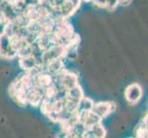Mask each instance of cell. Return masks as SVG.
<instances>
[{
  "instance_id": "obj_1",
  "label": "cell",
  "mask_w": 148,
  "mask_h": 138,
  "mask_svg": "<svg viewBox=\"0 0 148 138\" xmlns=\"http://www.w3.org/2000/svg\"><path fill=\"white\" fill-rule=\"evenodd\" d=\"M0 55L7 59H13L17 56V51L13 48L11 38L4 32L0 34Z\"/></svg>"
},
{
  "instance_id": "obj_2",
  "label": "cell",
  "mask_w": 148,
  "mask_h": 138,
  "mask_svg": "<svg viewBox=\"0 0 148 138\" xmlns=\"http://www.w3.org/2000/svg\"><path fill=\"white\" fill-rule=\"evenodd\" d=\"M142 96H143V89L137 83L131 84L125 89L124 97L130 104L134 105L136 104L137 102H139V100L142 99Z\"/></svg>"
},
{
  "instance_id": "obj_3",
  "label": "cell",
  "mask_w": 148,
  "mask_h": 138,
  "mask_svg": "<svg viewBox=\"0 0 148 138\" xmlns=\"http://www.w3.org/2000/svg\"><path fill=\"white\" fill-rule=\"evenodd\" d=\"M116 109V106L111 101H101L98 103H94L92 108V111L95 114L98 115L102 120L110 115L111 112H113Z\"/></svg>"
},
{
  "instance_id": "obj_4",
  "label": "cell",
  "mask_w": 148,
  "mask_h": 138,
  "mask_svg": "<svg viewBox=\"0 0 148 138\" xmlns=\"http://www.w3.org/2000/svg\"><path fill=\"white\" fill-rule=\"evenodd\" d=\"M82 0H64L58 8L62 18L66 19L71 17L79 8Z\"/></svg>"
},
{
  "instance_id": "obj_5",
  "label": "cell",
  "mask_w": 148,
  "mask_h": 138,
  "mask_svg": "<svg viewBox=\"0 0 148 138\" xmlns=\"http://www.w3.org/2000/svg\"><path fill=\"white\" fill-rule=\"evenodd\" d=\"M60 79V84L64 89H69L78 84V76L72 72H68L65 69L57 74Z\"/></svg>"
},
{
  "instance_id": "obj_6",
  "label": "cell",
  "mask_w": 148,
  "mask_h": 138,
  "mask_svg": "<svg viewBox=\"0 0 148 138\" xmlns=\"http://www.w3.org/2000/svg\"><path fill=\"white\" fill-rule=\"evenodd\" d=\"M0 11L3 14L4 20L6 23L13 21V20H15L19 16L14 8L13 3L8 2L7 0H4V1L0 4Z\"/></svg>"
},
{
  "instance_id": "obj_7",
  "label": "cell",
  "mask_w": 148,
  "mask_h": 138,
  "mask_svg": "<svg viewBox=\"0 0 148 138\" xmlns=\"http://www.w3.org/2000/svg\"><path fill=\"white\" fill-rule=\"evenodd\" d=\"M78 121L82 122L86 128H90V127H92L93 125L101 122V119L97 114H95L92 111H84L79 113Z\"/></svg>"
},
{
  "instance_id": "obj_8",
  "label": "cell",
  "mask_w": 148,
  "mask_h": 138,
  "mask_svg": "<svg viewBox=\"0 0 148 138\" xmlns=\"http://www.w3.org/2000/svg\"><path fill=\"white\" fill-rule=\"evenodd\" d=\"M107 135V131L102 126L101 122L98 124H95L90 128H88L86 130L83 137H96V138H102L105 137Z\"/></svg>"
},
{
  "instance_id": "obj_9",
  "label": "cell",
  "mask_w": 148,
  "mask_h": 138,
  "mask_svg": "<svg viewBox=\"0 0 148 138\" xmlns=\"http://www.w3.org/2000/svg\"><path fill=\"white\" fill-rule=\"evenodd\" d=\"M38 61L36 58L34 57L33 55H28V56H24V57H20L19 59V65L23 70L25 71H29L33 68H35L38 65Z\"/></svg>"
},
{
  "instance_id": "obj_10",
  "label": "cell",
  "mask_w": 148,
  "mask_h": 138,
  "mask_svg": "<svg viewBox=\"0 0 148 138\" xmlns=\"http://www.w3.org/2000/svg\"><path fill=\"white\" fill-rule=\"evenodd\" d=\"M45 66H46V71L52 76L58 74L59 72H61V71L64 69V65L62 61V58H57V59L50 61Z\"/></svg>"
},
{
  "instance_id": "obj_11",
  "label": "cell",
  "mask_w": 148,
  "mask_h": 138,
  "mask_svg": "<svg viewBox=\"0 0 148 138\" xmlns=\"http://www.w3.org/2000/svg\"><path fill=\"white\" fill-rule=\"evenodd\" d=\"M93 106H94V101L91 99L86 98V97L84 96L83 98L79 100L77 107H76L75 112L77 114H79V113H81V112H84V111H92Z\"/></svg>"
},
{
  "instance_id": "obj_12",
  "label": "cell",
  "mask_w": 148,
  "mask_h": 138,
  "mask_svg": "<svg viewBox=\"0 0 148 138\" xmlns=\"http://www.w3.org/2000/svg\"><path fill=\"white\" fill-rule=\"evenodd\" d=\"M86 129L88 128L85 126V124L82 122L76 121L72 125V127H71L68 135H70L71 137H83Z\"/></svg>"
},
{
  "instance_id": "obj_13",
  "label": "cell",
  "mask_w": 148,
  "mask_h": 138,
  "mask_svg": "<svg viewBox=\"0 0 148 138\" xmlns=\"http://www.w3.org/2000/svg\"><path fill=\"white\" fill-rule=\"evenodd\" d=\"M66 97L71 100H73L75 101L79 102V100L84 97V92L82 88L77 84L76 86L73 87L66 91Z\"/></svg>"
},
{
  "instance_id": "obj_14",
  "label": "cell",
  "mask_w": 148,
  "mask_h": 138,
  "mask_svg": "<svg viewBox=\"0 0 148 138\" xmlns=\"http://www.w3.org/2000/svg\"><path fill=\"white\" fill-rule=\"evenodd\" d=\"M32 54V44H27L25 45L24 47H22L21 49H19L17 52V56L18 57H24V56H28Z\"/></svg>"
},
{
  "instance_id": "obj_15",
  "label": "cell",
  "mask_w": 148,
  "mask_h": 138,
  "mask_svg": "<svg viewBox=\"0 0 148 138\" xmlns=\"http://www.w3.org/2000/svg\"><path fill=\"white\" fill-rule=\"evenodd\" d=\"M118 6H119V0H106L105 8L110 10V11L114 10Z\"/></svg>"
},
{
  "instance_id": "obj_16",
  "label": "cell",
  "mask_w": 148,
  "mask_h": 138,
  "mask_svg": "<svg viewBox=\"0 0 148 138\" xmlns=\"http://www.w3.org/2000/svg\"><path fill=\"white\" fill-rule=\"evenodd\" d=\"M27 7H36L40 4V0H23Z\"/></svg>"
},
{
  "instance_id": "obj_17",
  "label": "cell",
  "mask_w": 148,
  "mask_h": 138,
  "mask_svg": "<svg viewBox=\"0 0 148 138\" xmlns=\"http://www.w3.org/2000/svg\"><path fill=\"white\" fill-rule=\"evenodd\" d=\"M91 2H93V4L96 5L97 7L105 8V6H106V0H91Z\"/></svg>"
},
{
  "instance_id": "obj_18",
  "label": "cell",
  "mask_w": 148,
  "mask_h": 138,
  "mask_svg": "<svg viewBox=\"0 0 148 138\" xmlns=\"http://www.w3.org/2000/svg\"><path fill=\"white\" fill-rule=\"evenodd\" d=\"M132 0H119V5H121V6H127L131 3Z\"/></svg>"
},
{
  "instance_id": "obj_19",
  "label": "cell",
  "mask_w": 148,
  "mask_h": 138,
  "mask_svg": "<svg viewBox=\"0 0 148 138\" xmlns=\"http://www.w3.org/2000/svg\"><path fill=\"white\" fill-rule=\"evenodd\" d=\"M5 20H4V17H3V14H2V12L0 11V23H2V22H4Z\"/></svg>"
},
{
  "instance_id": "obj_20",
  "label": "cell",
  "mask_w": 148,
  "mask_h": 138,
  "mask_svg": "<svg viewBox=\"0 0 148 138\" xmlns=\"http://www.w3.org/2000/svg\"><path fill=\"white\" fill-rule=\"evenodd\" d=\"M7 1H8V2H11V3H14L16 0H7Z\"/></svg>"
},
{
  "instance_id": "obj_21",
  "label": "cell",
  "mask_w": 148,
  "mask_h": 138,
  "mask_svg": "<svg viewBox=\"0 0 148 138\" xmlns=\"http://www.w3.org/2000/svg\"><path fill=\"white\" fill-rule=\"evenodd\" d=\"M3 1H4V0H0V4H1V3H2Z\"/></svg>"
}]
</instances>
